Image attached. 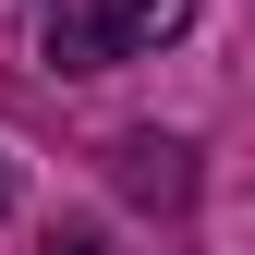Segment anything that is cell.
<instances>
[{
  "label": "cell",
  "instance_id": "6da1fadb",
  "mask_svg": "<svg viewBox=\"0 0 255 255\" xmlns=\"http://www.w3.org/2000/svg\"><path fill=\"white\" fill-rule=\"evenodd\" d=\"M195 24V0H37V49L61 73H110L134 49H170Z\"/></svg>",
  "mask_w": 255,
  "mask_h": 255
},
{
  "label": "cell",
  "instance_id": "7a4b0ae2",
  "mask_svg": "<svg viewBox=\"0 0 255 255\" xmlns=\"http://www.w3.org/2000/svg\"><path fill=\"white\" fill-rule=\"evenodd\" d=\"M49 255H110V243H98V231H61V243H49Z\"/></svg>",
  "mask_w": 255,
  "mask_h": 255
},
{
  "label": "cell",
  "instance_id": "3957f363",
  "mask_svg": "<svg viewBox=\"0 0 255 255\" xmlns=\"http://www.w3.org/2000/svg\"><path fill=\"white\" fill-rule=\"evenodd\" d=\"M0 207H12V158H0Z\"/></svg>",
  "mask_w": 255,
  "mask_h": 255
}]
</instances>
